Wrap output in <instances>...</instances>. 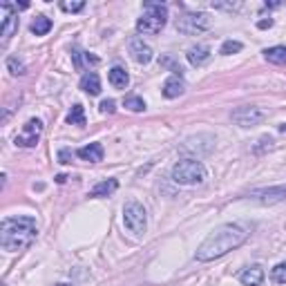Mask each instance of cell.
I'll return each instance as SVG.
<instances>
[{
	"label": "cell",
	"mask_w": 286,
	"mask_h": 286,
	"mask_svg": "<svg viewBox=\"0 0 286 286\" xmlns=\"http://www.w3.org/2000/svg\"><path fill=\"white\" fill-rule=\"evenodd\" d=\"M101 112L103 114H114V109H117V103H114L112 99H105V101H101Z\"/></svg>",
	"instance_id": "obj_28"
},
{
	"label": "cell",
	"mask_w": 286,
	"mask_h": 286,
	"mask_svg": "<svg viewBox=\"0 0 286 286\" xmlns=\"http://www.w3.org/2000/svg\"><path fill=\"white\" fill-rule=\"evenodd\" d=\"M208 179L206 166L197 159H181L172 168V181L179 186H199Z\"/></svg>",
	"instance_id": "obj_4"
},
{
	"label": "cell",
	"mask_w": 286,
	"mask_h": 286,
	"mask_svg": "<svg viewBox=\"0 0 286 286\" xmlns=\"http://www.w3.org/2000/svg\"><path fill=\"white\" fill-rule=\"evenodd\" d=\"M7 70H9L11 76H23V74L27 72L25 63H23L20 58H16V56H9V58H7Z\"/></svg>",
	"instance_id": "obj_23"
},
{
	"label": "cell",
	"mask_w": 286,
	"mask_h": 286,
	"mask_svg": "<svg viewBox=\"0 0 286 286\" xmlns=\"http://www.w3.org/2000/svg\"><path fill=\"white\" fill-rule=\"evenodd\" d=\"M210 27V18L204 11H190V14H184L177 20V29L186 36H194V34H202Z\"/></svg>",
	"instance_id": "obj_7"
},
{
	"label": "cell",
	"mask_w": 286,
	"mask_h": 286,
	"mask_svg": "<svg viewBox=\"0 0 286 286\" xmlns=\"http://www.w3.org/2000/svg\"><path fill=\"white\" fill-rule=\"evenodd\" d=\"M76 155H78V159H83V161L99 163V161H103V145L101 143H90V145H85V148H78Z\"/></svg>",
	"instance_id": "obj_14"
},
{
	"label": "cell",
	"mask_w": 286,
	"mask_h": 286,
	"mask_svg": "<svg viewBox=\"0 0 286 286\" xmlns=\"http://www.w3.org/2000/svg\"><path fill=\"white\" fill-rule=\"evenodd\" d=\"M257 27H259V29H269V27H273V20H271V18H269V20H259Z\"/></svg>",
	"instance_id": "obj_30"
},
{
	"label": "cell",
	"mask_w": 286,
	"mask_h": 286,
	"mask_svg": "<svg viewBox=\"0 0 286 286\" xmlns=\"http://www.w3.org/2000/svg\"><path fill=\"white\" fill-rule=\"evenodd\" d=\"M123 105L130 109V112H143V109H145V101L141 99V96H125Z\"/></svg>",
	"instance_id": "obj_24"
},
{
	"label": "cell",
	"mask_w": 286,
	"mask_h": 286,
	"mask_svg": "<svg viewBox=\"0 0 286 286\" xmlns=\"http://www.w3.org/2000/svg\"><path fill=\"white\" fill-rule=\"evenodd\" d=\"M224 54V56H230V54H237V52H241V42L239 40H226L222 45V50H219Z\"/></svg>",
	"instance_id": "obj_26"
},
{
	"label": "cell",
	"mask_w": 286,
	"mask_h": 286,
	"mask_svg": "<svg viewBox=\"0 0 286 286\" xmlns=\"http://www.w3.org/2000/svg\"><path fill=\"white\" fill-rule=\"evenodd\" d=\"M65 181H68V177H65V174H56V184H65Z\"/></svg>",
	"instance_id": "obj_31"
},
{
	"label": "cell",
	"mask_w": 286,
	"mask_h": 286,
	"mask_svg": "<svg viewBox=\"0 0 286 286\" xmlns=\"http://www.w3.org/2000/svg\"><path fill=\"white\" fill-rule=\"evenodd\" d=\"M0 18H3V45H7L9 38L18 29V14L16 5L11 3H0Z\"/></svg>",
	"instance_id": "obj_9"
},
{
	"label": "cell",
	"mask_w": 286,
	"mask_h": 286,
	"mask_svg": "<svg viewBox=\"0 0 286 286\" xmlns=\"http://www.w3.org/2000/svg\"><path fill=\"white\" fill-rule=\"evenodd\" d=\"M83 7H85L83 0H65V3H60V9L70 11V14H76V11H81Z\"/></svg>",
	"instance_id": "obj_27"
},
{
	"label": "cell",
	"mask_w": 286,
	"mask_h": 286,
	"mask_svg": "<svg viewBox=\"0 0 286 286\" xmlns=\"http://www.w3.org/2000/svg\"><path fill=\"white\" fill-rule=\"evenodd\" d=\"M186 85L181 81V76H170L166 83H163V96L166 99H179L181 94H184Z\"/></svg>",
	"instance_id": "obj_15"
},
{
	"label": "cell",
	"mask_w": 286,
	"mask_h": 286,
	"mask_svg": "<svg viewBox=\"0 0 286 286\" xmlns=\"http://www.w3.org/2000/svg\"><path fill=\"white\" fill-rule=\"evenodd\" d=\"M42 135V121L40 119H29L25 125H23V132L16 137V145L20 148H34L38 143V139Z\"/></svg>",
	"instance_id": "obj_8"
},
{
	"label": "cell",
	"mask_w": 286,
	"mask_h": 286,
	"mask_svg": "<svg viewBox=\"0 0 286 286\" xmlns=\"http://www.w3.org/2000/svg\"><path fill=\"white\" fill-rule=\"evenodd\" d=\"M29 29H32V34H34V36H45V34L52 29V20H50L47 16H36V18H34V23H32V27H29Z\"/></svg>",
	"instance_id": "obj_20"
},
{
	"label": "cell",
	"mask_w": 286,
	"mask_h": 286,
	"mask_svg": "<svg viewBox=\"0 0 286 286\" xmlns=\"http://www.w3.org/2000/svg\"><path fill=\"white\" fill-rule=\"evenodd\" d=\"M56 286H72V284H65V282H60V284H56Z\"/></svg>",
	"instance_id": "obj_33"
},
{
	"label": "cell",
	"mask_w": 286,
	"mask_h": 286,
	"mask_svg": "<svg viewBox=\"0 0 286 286\" xmlns=\"http://www.w3.org/2000/svg\"><path fill=\"white\" fill-rule=\"evenodd\" d=\"M72 60H74V68H76L78 72L83 70V60H87V63H92V65L99 63V58H96V56H90V54L81 52L78 47H72Z\"/></svg>",
	"instance_id": "obj_21"
},
{
	"label": "cell",
	"mask_w": 286,
	"mask_h": 286,
	"mask_svg": "<svg viewBox=\"0 0 286 286\" xmlns=\"http://www.w3.org/2000/svg\"><path fill=\"white\" fill-rule=\"evenodd\" d=\"M81 90L83 92H87V94H101V78L96 72H85L83 78H81Z\"/></svg>",
	"instance_id": "obj_16"
},
{
	"label": "cell",
	"mask_w": 286,
	"mask_h": 286,
	"mask_svg": "<svg viewBox=\"0 0 286 286\" xmlns=\"http://www.w3.org/2000/svg\"><path fill=\"white\" fill-rule=\"evenodd\" d=\"M117 188H119V181L117 179H105V181L96 184L92 190H90V197H107V194H112Z\"/></svg>",
	"instance_id": "obj_17"
},
{
	"label": "cell",
	"mask_w": 286,
	"mask_h": 286,
	"mask_svg": "<svg viewBox=\"0 0 286 286\" xmlns=\"http://www.w3.org/2000/svg\"><path fill=\"white\" fill-rule=\"evenodd\" d=\"M279 132H284V135H286V125H282V127H279Z\"/></svg>",
	"instance_id": "obj_32"
},
{
	"label": "cell",
	"mask_w": 286,
	"mask_h": 286,
	"mask_svg": "<svg viewBox=\"0 0 286 286\" xmlns=\"http://www.w3.org/2000/svg\"><path fill=\"white\" fill-rule=\"evenodd\" d=\"M109 83L117 90H125L127 83H130V76H127V72L123 68H112L109 70Z\"/></svg>",
	"instance_id": "obj_19"
},
{
	"label": "cell",
	"mask_w": 286,
	"mask_h": 286,
	"mask_svg": "<svg viewBox=\"0 0 286 286\" xmlns=\"http://www.w3.org/2000/svg\"><path fill=\"white\" fill-rule=\"evenodd\" d=\"M271 277L275 284H286V261H282V264H277L275 269L271 271Z\"/></svg>",
	"instance_id": "obj_25"
},
{
	"label": "cell",
	"mask_w": 286,
	"mask_h": 286,
	"mask_svg": "<svg viewBox=\"0 0 286 286\" xmlns=\"http://www.w3.org/2000/svg\"><path fill=\"white\" fill-rule=\"evenodd\" d=\"M239 282L244 286H261V282H264V269L257 264L248 266V269L239 273Z\"/></svg>",
	"instance_id": "obj_12"
},
{
	"label": "cell",
	"mask_w": 286,
	"mask_h": 286,
	"mask_svg": "<svg viewBox=\"0 0 286 286\" xmlns=\"http://www.w3.org/2000/svg\"><path fill=\"white\" fill-rule=\"evenodd\" d=\"M58 161H60V163H72L70 150H60V152H58Z\"/></svg>",
	"instance_id": "obj_29"
},
{
	"label": "cell",
	"mask_w": 286,
	"mask_h": 286,
	"mask_svg": "<svg viewBox=\"0 0 286 286\" xmlns=\"http://www.w3.org/2000/svg\"><path fill=\"white\" fill-rule=\"evenodd\" d=\"M68 123H70V125H85V109H83L81 103H76V105L70 109Z\"/></svg>",
	"instance_id": "obj_22"
},
{
	"label": "cell",
	"mask_w": 286,
	"mask_h": 286,
	"mask_svg": "<svg viewBox=\"0 0 286 286\" xmlns=\"http://www.w3.org/2000/svg\"><path fill=\"white\" fill-rule=\"evenodd\" d=\"M123 224L130 233L143 235L145 226H148V217H145V208L139 202H127L123 206Z\"/></svg>",
	"instance_id": "obj_5"
},
{
	"label": "cell",
	"mask_w": 286,
	"mask_h": 286,
	"mask_svg": "<svg viewBox=\"0 0 286 286\" xmlns=\"http://www.w3.org/2000/svg\"><path fill=\"white\" fill-rule=\"evenodd\" d=\"M188 60H190V65H194V68H202V65H206L210 60V47L208 45H194V47H190L188 50Z\"/></svg>",
	"instance_id": "obj_13"
},
{
	"label": "cell",
	"mask_w": 286,
	"mask_h": 286,
	"mask_svg": "<svg viewBox=\"0 0 286 286\" xmlns=\"http://www.w3.org/2000/svg\"><path fill=\"white\" fill-rule=\"evenodd\" d=\"M248 239V230L241 224H222L202 241L197 248V261H212L224 257L226 253L239 248Z\"/></svg>",
	"instance_id": "obj_1"
},
{
	"label": "cell",
	"mask_w": 286,
	"mask_h": 286,
	"mask_svg": "<svg viewBox=\"0 0 286 286\" xmlns=\"http://www.w3.org/2000/svg\"><path fill=\"white\" fill-rule=\"evenodd\" d=\"M143 16L137 20V32L143 36H157L168 23V7L161 3H145Z\"/></svg>",
	"instance_id": "obj_3"
},
{
	"label": "cell",
	"mask_w": 286,
	"mask_h": 286,
	"mask_svg": "<svg viewBox=\"0 0 286 286\" xmlns=\"http://www.w3.org/2000/svg\"><path fill=\"white\" fill-rule=\"evenodd\" d=\"M130 54H132V58H135L139 65H148L150 60L155 58L150 45H145L143 38H139V36H132L130 38Z\"/></svg>",
	"instance_id": "obj_11"
},
{
	"label": "cell",
	"mask_w": 286,
	"mask_h": 286,
	"mask_svg": "<svg viewBox=\"0 0 286 286\" xmlns=\"http://www.w3.org/2000/svg\"><path fill=\"white\" fill-rule=\"evenodd\" d=\"M264 58L273 65H286V47L284 45H277V47H269L264 52Z\"/></svg>",
	"instance_id": "obj_18"
},
{
	"label": "cell",
	"mask_w": 286,
	"mask_h": 286,
	"mask_svg": "<svg viewBox=\"0 0 286 286\" xmlns=\"http://www.w3.org/2000/svg\"><path fill=\"white\" fill-rule=\"evenodd\" d=\"M255 202L264 204V206H273V204H279L286 199V186H273V188H257V190H251L248 194Z\"/></svg>",
	"instance_id": "obj_10"
},
{
	"label": "cell",
	"mask_w": 286,
	"mask_h": 286,
	"mask_svg": "<svg viewBox=\"0 0 286 286\" xmlns=\"http://www.w3.org/2000/svg\"><path fill=\"white\" fill-rule=\"evenodd\" d=\"M230 119H233L239 127H253V125H259L261 121L269 119V112L257 107V105H241V107H235L233 112H230Z\"/></svg>",
	"instance_id": "obj_6"
},
{
	"label": "cell",
	"mask_w": 286,
	"mask_h": 286,
	"mask_svg": "<svg viewBox=\"0 0 286 286\" xmlns=\"http://www.w3.org/2000/svg\"><path fill=\"white\" fill-rule=\"evenodd\" d=\"M38 226L32 217H7L0 224V246L7 253H20L34 244Z\"/></svg>",
	"instance_id": "obj_2"
}]
</instances>
